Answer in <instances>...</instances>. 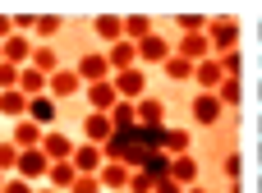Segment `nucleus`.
Masks as SVG:
<instances>
[{
    "label": "nucleus",
    "instance_id": "1",
    "mask_svg": "<svg viewBox=\"0 0 262 193\" xmlns=\"http://www.w3.org/2000/svg\"><path fill=\"white\" fill-rule=\"evenodd\" d=\"M207 41H212V51H216V55L239 51V23H235L230 14H216V18L207 23Z\"/></svg>",
    "mask_w": 262,
    "mask_h": 193
},
{
    "label": "nucleus",
    "instance_id": "15",
    "mask_svg": "<svg viewBox=\"0 0 262 193\" xmlns=\"http://www.w3.org/2000/svg\"><path fill=\"white\" fill-rule=\"evenodd\" d=\"M92 32H97L106 46H115V41H124V18H120V14H97V18H92Z\"/></svg>",
    "mask_w": 262,
    "mask_h": 193
},
{
    "label": "nucleus",
    "instance_id": "14",
    "mask_svg": "<svg viewBox=\"0 0 262 193\" xmlns=\"http://www.w3.org/2000/svg\"><path fill=\"white\" fill-rule=\"evenodd\" d=\"M97 180H101V189H111V193H124V189H129V180H134V170H129L124 161H106Z\"/></svg>",
    "mask_w": 262,
    "mask_h": 193
},
{
    "label": "nucleus",
    "instance_id": "40",
    "mask_svg": "<svg viewBox=\"0 0 262 193\" xmlns=\"http://www.w3.org/2000/svg\"><path fill=\"white\" fill-rule=\"evenodd\" d=\"M37 193H60V189H51V184H37Z\"/></svg>",
    "mask_w": 262,
    "mask_h": 193
},
{
    "label": "nucleus",
    "instance_id": "18",
    "mask_svg": "<svg viewBox=\"0 0 262 193\" xmlns=\"http://www.w3.org/2000/svg\"><path fill=\"white\" fill-rule=\"evenodd\" d=\"M106 60H111L115 74H120V69H138V46H134V41H115V46L106 51Z\"/></svg>",
    "mask_w": 262,
    "mask_h": 193
},
{
    "label": "nucleus",
    "instance_id": "36",
    "mask_svg": "<svg viewBox=\"0 0 262 193\" xmlns=\"http://www.w3.org/2000/svg\"><path fill=\"white\" fill-rule=\"evenodd\" d=\"M5 193H37V184H28V180L9 175V180H5Z\"/></svg>",
    "mask_w": 262,
    "mask_h": 193
},
{
    "label": "nucleus",
    "instance_id": "44",
    "mask_svg": "<svg viewBox=\"0 0 262 193\" xmlns=\"http://www.w3.org/2000/svg\"><path fill=\"white\" fill-rule=\"evenodd\" d=\"M124 193H129V189H124Z\"/></svg>",
    "mask_w": 262,
    "mask_h": 193
},
{
    "label": "nucleus",
    "instance_id": "35",
    "mask_svg": "<svg viewBox=\"0 0 262 193\" xmlns=\"http://www.w3.org/2000/svg\"><path fill=\"white\" fill-rule=\"evenodd\" d=\"M69 193H101V180H97V175H78Z\"/></svg>",
    "mask_w": 262,
    "mask_h": 193
},
{
    "label": "nucleus",
    "instance_id": "7",
    "mask_svg": "<svg viewBox=\"0 0 262 193\" xmlns=\"http://www.w3.org/2000/svg\"><path fill=\"white\" fill-rule=\"evenodd\" d=\"M175 55H184V60H193V65H203V60H212L216 51H212V41H207V32H193V37H180V41H175Z\"/></svg>",
    "mask_w": 262,
    "mask_h": 193
},
{
    "label": "nucleus",
    "instance_id": "6",
    "mask_svg": "<svg viewBox=\"0 0 262 193\" xmlns=\"http://www.w3.org/2000/svg\"><path fill=\"white\" fill-rule=\"evenodd\" d=\"M189 111H193V120H198L203 129H212V124H221V111H226V106H221V97H216V92H198Z\"/></svg>",
    "mask_w": 262,
    "mask_h": 193
},
{
    "label": "nucleus",
    "instance_id": "5",
    "mask_svg": "<svg viewBox=\"0 0 262 193\" xmlns=\"http://www.w3.org/2000/svg\"><path fill=\"white\" fill-rule=\"evenodd\" d=\"M83 138H88V143H97V147H106V143L115 138L111 115H106V111H88V115H83Z\"/></svg>",
    "mask_w": 262,
    "mask_h": 193
},
{
    "label": "nucleus",
    "instance_id": "13",
    "mask_svg": "<svg viewBox=\"0 0 262 193\" xmlns=\"http://www.w3.org/2000/svg\"><path fill=\"white\" fill-rule=\"evenodd\" d=\"M101 166H106V152H101L97 143H78V152H74V170H78V175H101Z\"/></svg>",
    "mask_w": 262,
    "mask_h": 193
},
{
    "label": "nucleus",
    "instance_id": "30",
    "mask_svg": "<svg viewBox=\"0 0 262 193\" xmlns=\"http://www.w3.org/2000/svg\"><path fill=\"white\" fill-rule=\"evenodd\" d=\"M55 32H60V14H37V37H41V46H51Z\"/></svg>",
    "mask_w": 262,
    "mask_h": 193
},
{
    "label": "nucleus",
    "instance_id": "39",
    "mask_svg": "<svg viewBox=\"0 0 262 193\" xmlns=\"http://www.w3.org/2000/svg\"><path fill=\"white\" fill-rule=\"evenodd\" d=\"M157 193H184V184H175V180H157Z\"/></svg>",
    "mask_w": 262,
    "mask_h": 193
},
{
    "label": "nucleus",
    "instance_id": "8",
    "mask_svg": "<svg viewBox=\"0 0 262 193\" xmlns=\"http://www.w3.org/2000/svg\"><path fill=\"white\" fill-rule=\"evenodd\" d=\"M170 55H175V46H170L161 32H152L147 41H138V65H166Z\"/></svg>",
    "mask_w": 262,
    "mask_h": 193
},
{
    "label": "nucleus",
    "instance_id": "21",
    "mask_svg": "<svg viewBox=\"0 0 262 193\" xmlns=\"http://www.w3.org/2000/svg\"><path fill=\"white\" fill-rule=\"evenodd\" d=\"M0 115H5V120H14V124H18V120H28V97H23L18 88H14V92H0Z\"/></svg>",
    "mask_w": 262,
    "mask_h": 193
},
{
    "label": "nucleus",
    "instance_id": "43",
    "mask_svg": "<svg viewBox=\"0 0 262 193\" xmlns=\"http://www.w3.org/2000/svg\"><path fill=\"white\" fill-rule=\"evenodd\" d=\"M258 65H262V60H258Z\"/></svg>",
    "mask_w": 262,
    "mask_h": 193
},
{
    "label": "nucleus",
    "instance_id": "11",
    "mask_svg": "<svg viewBox=\"0 0 262 193\" xmlns=\"http://www.w3.org/2000/svg\"><path fill=\"white\" fill-rule=\"evenodd\" d=\"M193 83H198V92H221V83H226L221 60H216V55H212V60H203V65L193 69Z\"/></svg>",
    "mask_w": 262,
    "mask_h": 193
},
{
    "label": "nucleus",
    "instance_id": "31",
    "mask_svg": "<svg viewBox=\"0 0 262 193\" xmlns=\"http://www.w3.org/2000/svg\"><path fill=\"white\" fill-rule=\"evenodd\" d=\"M216 97H221V106H239V101H244V83H239V78H226Z\"/></svg>",
    "mask_w": 262,
    "mask_h": 193
},
{
    "label": "nucleus",
    "instance_id": "25",
    "mask_svg": "<svg viewBox=\"0 0 262 193\" xmlns=\"http://www.w3.org/2000/svg\"><path fill=\"white\" fill-rule=\"evenodd\" d=\"M189 129H170L166 124V138H161V152H170V157H189Z\"/></svg>",
    "mask_w": 262,
    "mask_h": 193
},
{
    "label": "nucleus",
    "instance_id": "34",
    "mask_svg": "<svg viewBox=\"0 0 262 193\" xmlns=\"http://www.w3.org/2000/svg\"><path fill=\"white\" fill-rule=\"evenodd\" d=\"M18 74H23L18 65H0V92H14L18 88Z\"/></svg>",
    "mask_w": 262,
    "mask_h": 193
},
{
    "label": "nucleus",
    "instance_id": "42",
    "mask_svg": "<svg viewBox=\"0 0 262 193\" xmlns=\"http://www.w3.org/2000/svg\"><path fill=\"white\" fill-rule=\"evenodd\" d=\"M5 180H9V175H0V193H5Z\"/></svg>",
    "mask_w": 262,
    "mask_h": 193
},
{
    "label": "nucleus",
    "instance_id": "28",
    "mask_svg": "<svg viewBox=\"0 0 262 193\" xmlns=\"http://www.w3.org/2000/svg\"><path fill=\"white\" fill-rule=\"evenodd\" d=\"M18 152H23V147H18L14 138L0 143V175H14V170H18Z\"/></svg>",
    "mask_w": 262,
    "mask_h": 193
},
{
    "label": "nucleus",
    "instance_id": "9",
    "mask_svg": "<svg viewBox=\"0 0 262 193\" xmlns=\"http://www.w3.org/2000/svg\"><path fill=\"white\" fill-rule=\"evenodd\" d=\"M46 92H51L55 101H69V97H78V92H83V78H78V69H55Z\"/></svg>",
    "mask_w": 262,
    "mask_h": 193
},
{
    "label": "nucleus",
    "instance_id": "10",
    "mask_svg": "<svg viewBox=\"0 0 262 193\" xmlns=\"http://www.w3.org/2000/svg\"><path fill=\"white\" fill-rule=\"evenodd\" d=\"M41 152H46L51 161H74L78 143H74L69 134H60V129H46V138H41Z\"/></svg>",
    "mask_w": 262,
    "mask_h": 193
},
{
    "label": "nucleus",
    "instance_id": "16",
    "mask_svg": "<svg viewBox=\"0 0 262 193\" xmlns=\"http://www.w3.org/2000/svg\"><path fill=\"white\" fill-rule=\"evenodd\" d=\"M83 92H88V106H92V111H106V115H111V111L120 106L115 83H92V88H83Z\"/></svg>",
    "mask_w": 262,
    "mask_h": 193
},
{
    "label": "nucleus",
    "instance_id": "23",
    "mask_svg": "<svg viewBox=\"0 0 262 193\" xmlns=\"http://www.w3.org/2000/svg\"><path fill=\"white\" fill-rule=\"evenodd\" d=\"M147 37H152V18H147V14H129V18H124V41L138 46V41H147Z\"/></svg>",
    "mask_w": 262,
    "mask_h": 193
},
{
    "label": "nucleus",
    "instance_id": "26",
    "mask_svg": "<svg viewBox=\"0 0 262 193\" xmlns=\"http://www.w3.org/2000/svg\"><path fill=\"white\" fill-rule=\"evenodd\" d=\"M170 180H175V184H184V189H193V184H198V161H193V157H175Z\"/></svg>",
    "mask_w": 262,
    "mask_h": 193
},
{
    "label": "nucleus",
    "instance_id": "4",
    "mask_svg": "<svg viewBox=\"0 0 262 193\" xmlns=\"http://www.w3.org/2000/svg\"><path fill=\"white\" fill-rule=\"evenodd\" d=\"M111 83H115L120 101H143V97H147V74H143V65H138V69H120Z\"/></svg>",
    "mask_w": 262,
    "mask_h": 193
},
{
    "label": "nucleus",
    "instance_id": "37",
    "mask_svg": "<svg viewBox=\"0 0 262 193\" xmlns=\"http://www.w3.org/2000/svg\"><path fill=\"white\" fill-rule=\"evenodd\" d=\"M226 175H230V180H239V175H244V157H239V152H230V157H226Z\"/></svg>",
    "mask_w": 262,
    "mask_h": 193
},
{
    "label": "nucleus",
    "instance_id": "27",
    "mask_svg": "<svg viewBox=\"0 0 262 193\" xmlns=\"http://www.w3.org/2000/svg\"><path fill=\"white\" fill-rule=\"evenodd\" d=\"M32 69H41V74L51 78V74L60 69V55H55V46H41V41H37V51H32Z\"/></svg>",
    "mask_w": 262,
    "mask_h": 193
},
{
    "label": "nucleus",
    "instance_id": "17",
    "mask_svg": "<svg viewBox=\"0 0 262 193\" xmlns=\"http://www.w3.org/2000/svg\"><path fill=\"white\" fill-rule=\"evenodd\" d=\"M138 124H143V129H166V101L143 97V101H138Z\"/></svg>",
    "mask_w": 262,
    "mask_h": 193
},
{
    "label": "nucleus",
    "instance_id": "12",
    "mask_svg": "<svg viewBox=\"0 0 262 193\" xmlns=\"http://www.w3.org/2000/svg\"><path fill=\"white\" fill-rule=\"evenodd\" d=\"M55 115H60V101H55L51 92L28 101V120H32V124H41V129H55Z\"/></svg>",
    "mask_w": 262,
    "mask_h": 193
},
{
    "label": "nucleus",
    "instance_id": "38",
    "mask_svg": "<svg viewBox=\"0 0 262 193\" xmlns=\"http://www.w3.org/2000/svg\"><path fill=\"white\" fill-rule=\"evenodd\" d=\"M9 37H14V18H9V14H0V46H5Z\"/></svg>",
    "mask_w": 262,
    "mask_h": 193
},
{
    "label": "nucleus",
    "instance_id": "22",
    "mask_svg": "<svg viewBox=\"0 0 262 193\" xmlns=\"http://www.w3.org/2000/svg\"><path fill=\"white\" fill-rule=\"evenodd\" d=\"M74 180H78V170H74V161H51V175H46V184L60 193L74 189Z\"/></svg>",
    "mask_w": 262,
    "mask_h": 193
},
{
    "label": "nucleus",
    "instance_id": "24",
    "mask_svg": "<svg viewBox=\"0 0 262 193\" xmlns=\"http://www.w3.org/2000/svg\"><path fill=\"white\" fill-rule=\"evenodd\" d=\"M193 69H198V65H193V60H184V55H170V60L161 65V74H166L170 83H189V78H193Z\"/></svg>",
    "mask_w": 262,
    "mask_h": 193
},
{
    "label": "nucleus",
    "instance_id": "41",
    "mask_svg": "<svg viewBox=\"0 0 262 193\" xmlns=\"http://www.w3.org/2000/svg\"><path fill=\"white\" fill-rule=\"evenodd\" d=\"M184 193H207V189H198V184H193V189H184Z\"/></svg>",
    "mask_w": 262,
    "mask_h": 193
},
{
    "label": "nucleus",
    "instance_id": "3",
    "mask_svg": "<svg viewBox=\"0 0 262 193\" xmlns=\"http://www.w3.org/2000/svg\"><path fill=\"white\" fill-rule=\"evenodd\" d=\"M78 78H83V88H92V83H111L115 69H111L106 51H88V55L78 60Z\"/></svg>",
    "mask_w": 262,
    "mask_h": 193
},
{
    "label": "nucleus",
    "instance_id": "32",
    "mask_svg": "<svg viewBox=\"0 0 262 193\" xmlns=\"http://www.w3.org/2000/svg\"><path fill=\"white\" fill-rule=\"evenodd\" d=\"M216 60H221L226 78H239V74H244V55H239V51H226V55H216Z\"/></svg>",
    "mask_w": 262,
    "mask_h": 193
},
{
    "label": "nucleus",
    "instance_id": "29",
    "mask_svg": "<svg viewBox=\"0 0 262 193\" xmlns=\"http://www.w3.org/2000/svg\"><path fill=\"white\" fill-rule=\"evenodd\" d=\"M175 23H180V37H193V32H207L212 18H207V14H180Z\"/></svg>",
    "mask_w": 262,
    "mask_h": 193
},
{
    "label": "nucleus",
    "instance_id": "2",
    "mask_svg": "<svg viewBox=\"0 0 262 193\" xmlns=\"http://www.w3.org/2000/svg\"><path fill=\"white\" fill-rule=\"evenodd\" d=\"M18 180H28V184H46V175H51V157L41 152V147H28V152H18V170H14Z\"/></svg>",
    "mask_w": 262,
    "mask_h": 193
},
{
    "label": "nucleus",
    "instance_id": "33",
    "mask_svg": "<svg viewBox=\"0 0 262 193\" xmlns=\"http://www.w3.org/2000/svg\"><path fill=\"white\" fill-rule=\"evenodd\" d=\"M129 193H157V180H152L147 170H134V180H129Z\"/></svg>",
    "mask_w": 262,
    "mask_h": 193
},
{
    "label": "nucleus",
    "instance_id": "20",
    "mask_svg": "<svg viewBox=\"0 0 262 193\" xmlns=\"http://www.w3.org/2000/svg\"><path fill=\"white\" fill-rule=\"evenodd\" d=\"M9 138H14V143H18L23 152H28V147H41V138H46V129H41V124H32V120H18Z\"/></svg>",
    "mask_w": 262,
    "mask_h": 193
},
{
    "label": "nucleus",
    "instance_id": "19",
    "mask_svg": "<svg viewBox=\"0 0 262 193\" xmlns=\"http://www.w3.org/2000/svg\"><path fill=\"white\" fill-rule=\"evenodd\" d=\"M111 124H115V134H134L138 129V101H120L111 111Z\"/></svg>",
    "mask_w": 262,
    "mask_h": 193
}]
</instances>
